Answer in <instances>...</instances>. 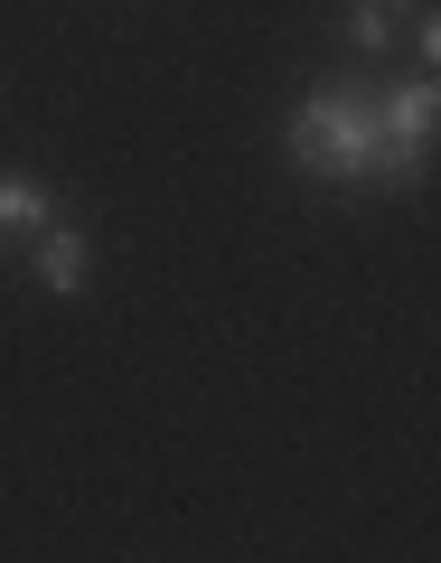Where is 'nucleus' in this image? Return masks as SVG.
Segmentation results:
<instances>
[{"label":"nucleus","instance_id":"nucleus-1","mask_svg":"<svg viewBox=\"0 0 441 563\" xmlns=\"http://www.w3.org/2000/svg\"><path fill=\"white\" fill-rule=\"evenodd\" d=\"M291 161L310 169V179H404L395 141H385V103L376 85H310L301 113H291Z\"/></svg>","mask_w":441,"mask_h":563},{"label":"nucleus","instance_id":"nucleus-3","mask_svg":"<svg viewBox=\"0 0 441 563\" xmlns=\"http://www.w3.org/2000/svg\"><path fill=\"white\" fill-rule=\"evenodd\" d=\"M29 263H38V282H47V291H85V282H95V244H85V225H57V217L38 225Z\"/></svg>","mask_w":441,"mask_h":563},{"label":"nucleus","instance_id":"nucleus-5","mask_svg":"<svg viewBox=\"0 0 441 563\" xmlns=\"http://www.w3.org/2000/svg\"><path fill=\"white\" fill-rule=\"evenodd\" d=\"M38 225H47V188L0 179V235H38Z\"/></svg>","mask_w":441,"mask_h":563},{"label":"nucleus","instance_id":"nucleus-4","mask_svg":"<svg viewBox=\"0 0 441 563\" xmlns=\"http://www.w3.org/2000/svg\"><path fill=\"white\" fill-rule=\"evenodd\" d=\"M404 20H414V0H348V38H357L366 57H385V47L404 38Z\"/></svg>","mask_w":441,"mask_h":563},{"label":"nucleus","instance_id":"nucleus-2","mask_svg":"<svg viewBox=\"0 0 441 563\" xmlns=\"http://www.w3.org/2000/svg\"><path fill=\"white\" fill-rule=\"evenodd\" d=\"M376 103H385V141H395L404 179H422V151H432V76L395 85V95H376Z\"/></svg>","mask_w":441,"mask_h":563}]
</instances>
